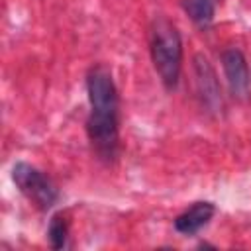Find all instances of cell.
Here are the masks:
<instances>
[{"mask_svg":"<svg viewBox=\"0 0 251 251\" xmlns=\"http://www.w3.org/2000/svg\"><path fill=\"white\" fill-rule=\"evenodd\" d=\"M86 92L90 104L86 118L88 139L94 153L102 161L112 163L120 149V98L108 67H90L86 75Z\"/></svg>","mask_w":251,"mask_h":251,"instance_id":"cell-1","label":"cell"},{"mask_svg":"<svg viewBox=\"0 0 251 251\" xmlns=\"http://www.w3.org/2000/svg\"><path fill=\"white\" fill-rule=\"evenodd\" d=\"M151 59L167 90H175L182 71V39L176 25L167 18H157L151 25Z\"/></svg>","mask_w":251,"mask_h":251,"instance_id":"cell-2","label":"cell"},{"mask_svg":"<svg viewBox=\"0 0 251 251\" xmlns=\"http://www.w3.org/2000/svg\"><path fill=\"white\" fill-rule=\"evenodd\" d=\"M12 178L20 188V192L39 210H49L59 200V190L53 184V180L43 171H39L29 163L24 161L16 163L12 169Z\"/></svg>","mask_w":251,"mask_h":251,"instance_id":"cell-3","label":"cell"},{"mask_svg":"<svg viewBox=\"0 0 251 251\" xmlns=\"http://www.w3.org/2000/svg\"><path fill=\"white\" fill-rule=\"evenodd\" d=\"M192 73H194V84L198 98L202 100V106H206L210 112L222 110V88L218 75L210 61L204 55H194L192 59Z\"/></svg>","mask_w":251,"mask_h":251,"instance_id":"cell-4","label":"cell"},{"mask_svg":"<svg viewBox=\"0 0 251 251\" xmlns=\"http://www.w3.org/2000/svg\"><path fill=\"white\" fill-rule=\"evenodd\" d=\"M222 69H224V75H226L231 94L235 98H245L249 94V86H251L245 55L235 47L226 49L222 53Z\"/></svg>","mask_w":251,"mask_h":251,"instance_id":"cell-5","label":"cell"},{"mask_svg":"<svg viewBox=\"0 0 251 251\" xmlns=\"http://www.w3.org/2000/svg\"><path fill=\"white\" fill-rule=\"evenodd\" d=\"M214 214H216V206L208 200H200L194 202L190 208H186L182 214H178L173 226L182 235H194L214 218Z\"/></svg>","mask_w":251,"mask_h":251,"instance_id":"cell-6","label":"cell"},{"mask_svg":"<svg viewBox=\"0 0 251 251\" xmlns=\"http://www.w3.org/2000/svg\"><path fill=\"white\" fill-rule=\"evenodd\" d=\"M182 10L196 25L208 27L216 14V0H182Z\"/></svg>","mask_w":251,"mask_h":251,"instance_id":"cell-7","label":"cell"},{"mask_svg":"<svg viewBox=\"0 0 251 251\" xmlns=\"http://www.w3.org/2000/svg\"><path fill=\"white\" fill-rule=\"evenodd\" d=\"M47 239L49 245L53 249H65L67 247V239H69V220L65 218V214H55L49 222L47 227Z\"/></svg>","mask_w":251,"mask_h":251,"instance_id":"cell-8","label":"cell"}]
</instances>
